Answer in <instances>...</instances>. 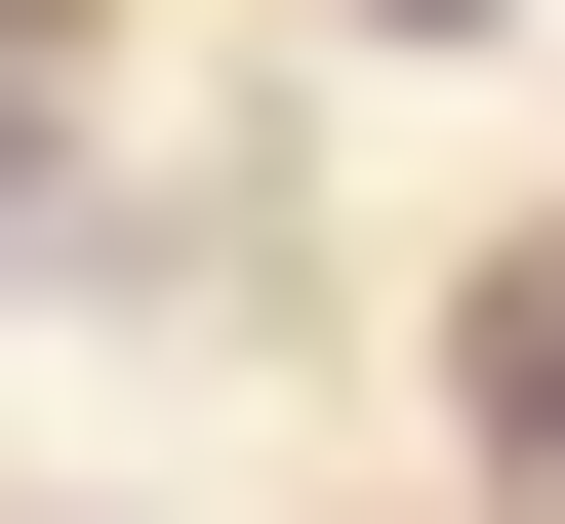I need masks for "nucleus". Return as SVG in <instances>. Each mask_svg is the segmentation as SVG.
<instances>
[{
	"instance_id": "2",
	"label": "nucleus",
	"mask_w": 565,
	"mask_h": 524,
	"mask_svg": "<svg viewBox=\"0 0 565 524\" xmlns=\"http://www.w3.org/2000/svg\"><path fill=\"white\" fill-rule=\"evenodd\" d=\"M404 41H484V0H404Z\"/></svg>"
},
{
	"instance_id": "1",
	"label": "nucleus",
	"mask_w": 565,
	"mask_h": 524,
	"mask_svg": "<svg viewBox=\"0 0 565 524\" xmlns=\"http://www.w3.org/2000/svg\"><path fill=\"white\" fill-rule=\"evenodd\" d=\"M484 443H525V484H565V282H484Z\"/></svg>"
}]
</instances>
